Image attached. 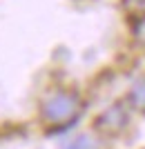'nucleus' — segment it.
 <instances>
[{
  "label": "nucleus",
  "mask_w": 145,
  "mask_h": 149,
  "mask_svg": "<svg viewBox=\"0 0 145 149\" xmlns=\"http://www.w3.org/2000/svg\"><path fill=\"white\" fill-rule=\"evenodd\" d=\"M81 111V100L76 93L56 91L43 102V118L49 123H69Z\"/></svg>",
  "instance_id": "1"
},
{
  "label": "nucleus",
  "mask_w": 145,
  "mask_h": 149,
  "mask_svg": "<svg viewBox=\"0 0 145 149\" xmlns=\"http://www.w3.org/2000/svg\"><path fill=\"white\" fill-rule=\"evenodd\" d=\"M127 123H130L127 109H125L123 105H112L109 109H105V111L98 116V120H96V127H98L103 134H109V136H114V134H118V131L125 129Z\"/></svg>",
  "instance_id": "2"
},
{
  "label": "nucleus",
  "mask_w": 145,
  "mask_h": 149,
  "mask_svg": "<svg viewBox=\"0 0 145 149\" xmlns=\"http://www.w3.org/2000/svg\"><path fill=\"white\" fill-rule=\"evenodd\" d=\"M130 102H132L139 111H145V78L134 82V87L130 89Z\"/></svg>",
  "instance_id": "3"
},
{
  "label": "nucleus",
  "mask_w": 145,
  "mask_h": 149,
  "mask_svg": "<svg viewBox=\"0 0 145 149\" xmlns=\"http://www.w3.org/2000/svg\"><path fill=\"white\" fill-rule=\"evenodd\" d=\"M123 5H125V9L132 16H145V0H123Z\"/></svg>",
  "instance_id": "4"
},
{
  "label": "nucleus",
  "mask_w": 145,
  "mask_h": 149,
  "mask_svg": "<svg viewBox=\"0 0 145 149\" xmlns=\"http://www.w3.org/2000/svg\"><path fill=\"white\" fill-rule=\"evenodd\" d=\"M65 149H94V140L89 136H78L76 140H71Z\"/></svg>",
  "instance_id": "5"
},
{
  "label": "nucleus",
  "mask_w": 145,
  "mask_h": 149,
  "mask_svg": "<svg viewBox=\"0 0 145 149\" xmlns=\"http://www.w3.org/2000/svg\"><path fill=\"white\" fill-rule=\"evenodd\" d=\"M134 33L141 42H145V16H139L136 18V25H134Z\"/></svg>",
  "instance_id": "6"
}]
</instances>
